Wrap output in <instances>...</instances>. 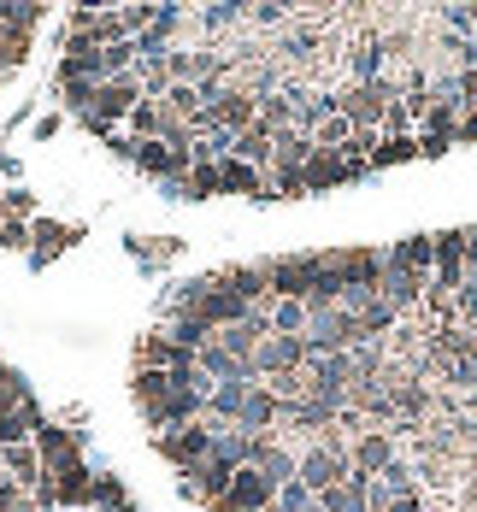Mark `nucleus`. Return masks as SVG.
I'll return each instance as SVG.
<instances>
[{
	"instance_id": "f257e3e1",
	"label": "nucleus",
	"mask_w": 477,
	"mask_h": 512,
	"mask_svg": "<svg viewBox=\"0 0 477 512\" xmlns=\"http://www.w3.org/2000/svg\"><path fill=\"white\" fill-rule=\"evenodd\" d=\"M142 101H148V95H142V83H136V77H112V83H101V89H95V106H89L83 118H89V130L112 136V124H124V118H130Z\"/></svg>"
},
{
	"instance_id": "f03ea898",
	"label": "nucleus",
	"mask_w": 477,
	"mask_h": 512,
	"mask_svg": "<svg viewBox=\"0 0 477 512\" xmlns=\"http://www.w3.org/2000/svg\"><path fill=\"white\" fill-rule=\"evenodd\" d=\"M265 277H271V295H277V301H307L313 283H318V254L265 259Z\"/></svg>"
},
{
	"instance_id": "7ed1b4c3",
	"label": "nucleus",
	"mask_w": 477,
	"mask_h": 512,
	"mask_svg": "<svg viewBox=\"0 0 477 512\" xmlns=\"http://www.w3.org/2000/svg\"><path fill=\"white\" fill-rule=\"evenodd\" d=\"M271 507H277V483H271L265 471H254V465H242V471L230 477L224 501L212 512H271Z\"/></svg>"
},
{
	"instance_id": "20e7f679",
	"label": "nucleus",
	"mask_w": 477,
	"mask_h": 512,
	"mask_svg": "<svg viewBox=\"0 0 477 512\" xmlns=\"http://www.w3.org/2000/svg\"><path fill=\"white\" fill-rule=\"evenodd\" d=\"M295 477H301L313 495H324V489H336V483H348V477H354V460L318 442V448H307V454L295 460Z\"/></svg>"
},
{
	"instance_id": "39448f33",
	"label": "nucleus",
	"mask_w": 477,
	"mask_h": 512,
	"mask_svg": "<svg viewBox=\"0 0 477 512\" xmlns=\"http://www.w3.org/2000/svg\"><path fill=\"white\" fill-rule=\"evenodd\" d=\"M254 377H283V371H307V342L301 336H265L254 359H248Z\"/></svg>"
},
{
	"instance_id": "423d86ee",
	"label": "nucleus",
	"mask_w": 477,
	"mask_h": 512,
	"mask_svg": "<svg viewBox=\"0 0 477 512\" xmlns=\"http://www.w3.org/2000/svg\"><path fill=\"white\" fill-rule=\"evenodd\" d=\"M159 454L177 465V471H195V465L212 454V424H207V418H195V424H183V430L159 436Z\"/></svg>"
},
{
	"instance_id": "0eeeda50",
	"label": "nucleus",
	"mask_w": 477,
	"mask_h": 512,
	"mask_svg": "<svg viewBox=\"0 0 477 512\" xmlns=\"http://www.w3.org/2000/svg\"><path fill=\"white\" fill-rule=\"evenodd\" d=\"M460 106L454 101H430V112L419 118V154H448L460 142Z\"/></svg>"
},
{
	"instance_id": "6e6552de",
	"label": "nucleus",
	"mask_w": 477,
	"mask_h": 512,
	"mask_svg": "<svg viewBox=\"0 0 477 512\" xmlns=\"http://www.w3.org/2000/svg\"><path fill=\"white\" fill-rule=\"evenodd\" d=\"M48 483H53V501H59V512H83V507H89V495H95V471H89L83 460L48 471Z\"/></svg>"
},
{
	"instance_id": "1a4fd4ad",
	"label": "nucleus",
	"mask_w": 477,
	"mask_h": 512,
	"mask_svg": "<svg viewBox=\"0 0 477 512\" xmlns=\"http://www.w3.org/2000/svg\"><path fill=\"white\" fill-rule=\"evenodd\" d=\"M36 454H42V471H59V465L83 460L77 436H71V430H59V424H42V430H36Z\"/></svg>"
},
{
	"instance_id": "9d476101",
	"label": "nucleus",
	"mask_w": 477,
	"mask_h": 512,
	"mask_svg": "<svg viewBox=\"0 0 477 512\" xmlns=\"http://www.w3.org/2000/svg\"><path fill=\"white\" fill-rule=\"evenodd\" d=\"M277 395H271V389H265V383H254V389H248V401H242V412H236V430H248V436H265V430H271V424H277Z\"/></svg>"
},
{
	"instance_id": "9b49d317",
	"label": "nucleus",
	"mask_w": 477,
	"mask_h": 512,
	"mask_svg": "<svg viewBox=\"0 0 477 512\" xmlns=\"http://www.w3.org/2000/svg\"><path fill=\"white\" fill-rule=\"evenodd\" d=\"M389 265H401V271H413V277H424V283H430V271H436V242H430V236H407V242H395V248H389Z\"/></svg>"
},
{
	"instance_id": "f8f14e48",
	"label": "nucleus",
	"mask_w": 477,
	"mask_h": 512,
	"mask_svg": "<svg viewBox=\"0 0 477 512\" xmlns=\"http://www.w3.org/2000/svg\"><path fill=\"white\" fill-rule=\"evenodd\" d=\"M48 418H42V407L36 401H18V407L0 418V448H18V442H36V430H42Z\"/></svg>"
},
{
	"instance_id": "ddd939ff",
	"label": "nucleus",
	"mask_w": 477,
	"mask_h": 512,
	"mask_svg": "<svg viewBox=\"0 0 477 512\" xmlns=\"http://www.w3.org/2000/svg\"><path fill=\"white\" fill-rule=\"evenodd\" d=\"M307 159H313V136H301V130L271 136V171H307Z\"/></svg>"
},
{
	"instance_id": "4468645a",
	"label": "nucleus",
	"mask_w": 477,
	"mask_h": 512,
	"mask_svg": "<svg viewBox=\"0 0 477 512\" xmlns=\"http://www.w3.org/2000/svg\"><path fill=\"white\" fill-rule=\"evenodd\" d=\"M248 465H254V471H265L277 489L295 477V454H289V448H277L271 436H254V454H248Z\"/></svg>"
},
{
	"instance_id": "2eb2a0df",
	"label": "nucleus",
	"mask_w": 477,
	"mask_h": 512,
	"mask_svg": "<svg viewBox=\"0 0 477 512\" xmlns=\"http://www.w3.org/2000/svg\"><path fill=\"white\" fill-rule=\"evenodd\" d=\"M354 171L342 165V154H324V148H313V159H307V171H301V183H307V195L313 189H336V183H348Z\"/></svg>"
},
{
	"instance_id": "dca6fc26",
	"label": "nucleus",
	"mask_w": 477,
	"mask_h": 512,
	"mask_svg": "<svg viewBox=\"0 0 477 512\" xmlns=\"http://www.w3.org/2000/svg\"><path fill=\"white\" fill-rule=\"evenodd\" d=\"M0 465H6V477H12V483H24V489H36V483H42V454H36V442L0 448Z\"/></svg>"
},
{
	"instance_id": "f3484780",
	"label": "nucleus",
	"mask_w": 477,
	"mask_h": 512,
	"mask_svg": "<svg viewBox=\"0 0 477 512\" xmlns=\"http://www.w3.org/2000/svg\"><path fill=\"white\" fill-rule=\"evenodd\" d=\"M389 460H395L389 430H371V436H360V448H354V471H360V477H377Z\"/></svg>"
},
{
	"instance_id": "a211bd4d",
	"label": "nucleus",
	"mask_w": 477,
	"mask_h": 512,
	"mask_svg": "<svg viewBox=\"0 0 477 512\" xmlns=\"http://www.w3.org/2000/svg\"><path fill=\"white\" fill-rule=\"evenodd\" d=\"M218 183H224V195H265V171L242 165V159H218Z\"/></svg>"
},
{
	"instance_id": "6ab92c4d",
	"label": "nucleus",
	"mask_w": 477,
	"mask_h": 512,
	"mask_svg": "<svg viewBox=\"0 0 477 512\" xmlns=\"http://www.w3.org/2000/svg\"><path fill=\"white\" fill-rule=\"evenodd\" d=\"M230 159H242V165H254V171H271V130H260V124H248V130L236 136V148H230Z\"/></svg>"
},
{
	"instance_id": "aec40b11",
	"label": "nucleus",
	"mask_w": 477,
	"mask_h": 512,
	"mask_svg": "<svg viewBox=\"0 0 477 512\" xmlns=\"http://www.w3.org/2000/svg\"><path fill=\"white\" fill-rule=\"evenodd\" d=\"M383 59H389V53H383V42H354V53H348V71H354V83H377V77H383Z\"/></svg>"
},
{
	"instance_id": "412c9836",
	"label": "nucleus",
	"mask_w": 477,
	"mask_h": 512,
	"mask_svg": "<svg viewBox=\"0 0 477 512\" xmlns=\"http://www.w3.org/2000/svg\"><path fill=\"white\" fill-rule=\"evenodd\" d=\"M324 118H336V95H324V89H318V95H307V101L295 106V130H301V136H313Z\"/></svg>"
},
{
	"instance_id": "4be33fe9",
	"label": "nucleus",
	"mask_w": 477,
	"mask_h": 512,
	"mask_svg": "<svg viewBox=\"0 0 477 512\" xmlns=\"http://www.w3.org/2000/svg\"><path fill=\"white\" fill-rule=\"evenodd\" d=\"M254 124H260V130H271V136H277V130H295V101H289V95H265Z\"/></svg>"
},
{
	"instance_id": "5701e85b",
	"label": "nucleus",
	"mask_w": 477,
	"mask_h": 512,
	"mask_svg": "<svg viewBox=\"0 0 477 512\" xmlns=\"http://www.w3.org/2000/svg\"><path fill=\"white\" fill-rule=\"evenodd\" d=\"M307 330V301H271V336H301Z\"/></svg>"
},
{
	"instance_id": "b1692460",
	"label": "nucleus",
	"mask_w": 477,
	"mask_h": 512,
	"mask_svg": "<svg viewBox=\"0 0 477 512\" xmlns=\"http://www.w3.org/2000/svg\"><path fill=\"white\" fill-rule=\"evenodd\" d=\"M401 159H419V136H383V142H377V154H371V171L401 165Z\"/></svg>"
},
{
	"instance_id": "393cba45",
	"label": "nucleus",
	"mask_w": 477,
	"mask_h": 512,
	"mask_svg": "<svg viewBox=\"0 0 477 512\" xmlns=\"http://www.w3.org/2000/svg\"><path fill=\"white\" fill-rule=\"evenodd\" d=\"M313 48H318V24L289 18V30H283V59H313Z\"/></svg>"
},
{
	"instance_id": "a878e982",
	"label": "nucleus",
	"mask_w": 477,
	"mask_h": 512,
	"mask_svg": "<svg viewBox=\"0 0 477 512\" xmlns=\"http://www.w3.org/2000/svg\"><path fill=\"white\" fill-rule=\"evenodd\" d=\"M42 24V6L30 0H0V30H36Z\"/></svg>"
},
{
	"instance_id": "bb28decb",
	"label": "nucleus",
	"mask_w": 477,
	"mask_h": 512,
	"mask_svg": "<svg viewBox=\"0 0 477 512\" xmlns=\"http://www.w3.org/2000/svg\"><path fill=\"white\" fill-rule=\"evenodd\" d=\"M159 118H165V112H159V101H142L130 118H124V124H130V142H154V136H159Z\"/></svg>"
},
{
	"instance_id": "cd10ccee",
	"label": "nucleus",
	"mask_w": 477,
	"mask_h": 512,
	"mask_svg": "<svg viewBox=\"0 0 477 512\" xmlns=\"http://www.w3.org/2000/svg\"><path fill=\"white\" fill-rule=\"evenodd\" d=\"M448 383H466V389H477V348H472V342H454V359H448Z\"/></svg>"
},
{
	"instance_id": "c85d7f7f",
	"label": "nucleus",
	"mask_w": 477,
	"mask_h": 512,
	"mask_svg": "<svg viewBox=\"0 0 477 512\" xmlns=\"http://www.w3.org/2000/svg\"><path fill=\"white\" fill-rule=\"evenodd\" d=\"M59 89H65V101L77 106V112H89L101 83H89V77H77V71H59Z\"/></svg>"
},
{
	"instance_id": "c756f323",
	"label": "nucleus",
	"mask_w": 477,
	"mask_h": 512,
	"mask_svg": "<svg viewBox=\"0 0 477 512\" xmlns=\"http://www.w3.org/2000/svg\"><path fill=\"white\" fill-rule=\"evenodd\" d=\"M183 189H189V201H207V195H224V183H218V165H195V171L183 177Z\"/></svg>"
},
{
	"instance_id": "7c9ffc66",
	"label": "nucleus",
	"mask_w": 477,
	"mask_h": 512,
	"mask_svg": "<svg viewBox=\"0 0 477 512\" xmlns=\"http://www.w3.org/2000/svg\"><path fill=\"white\" fill-rule=\"evenodd\" d=\"M377 483H383L389 495H413V465H407L401 454H395V460H389L383 471H377Z\"/></svg>"
},
{
	"instance_id": "2f4dec72",
	"label": "nucleus",
	"mask_w": 477,
	"mask_h": 512,
	"mask_svg": "<svg viewBox=\"0 0 477 512\" xmlns=\"http://www.w3.org/2000/svg\"><path fill=\"white\" fill-rule=\"evenodd\" d=\"M442 53L454 59V71H477V42L472 36H448V30H442Z\"/></svg>"
},
{
	"instance_id": "473e14b6",
	"label": "nucleus",
	"mask_w": 477,
	"mask_h": 512,
	"mask_svg": "<svg viewBox=\"0 0 477 512\" xmlns=\"http://www.w3.org/2000/svg\"><path fill=\"white\" fill-rule=\"evenodd\" d=\"M307 507H313V489H307L301 477H289V483L277 489V507L271 512H307Z\"/></svg>"
},
{
	"instance_id": "72a5a7b5",
	"label": "nucleus",
	"mask_w": 477,
	"mask_h": 512,
	"mask_svg": "<svg viewBox=\"0 0 477 512\" xmlns=\"http://www.w3.org/2000/svg\"><path fill=\"white\" fill-rule=\"evenodd\" d=\"M89 507H130V495H124V483L118 477H95V495H89Z\"/></svg>"
},
{
	"instance_id": "f704fd0d",
	"label": "nucleus",
	"mask_w": 477,
	"mask_h": 512,
	"mask_svg": "<svg viewBox=\"0 0 477 512\" xmlns=\"http://www.w3.org/2000/svg\"><path fill=\"white\" fill-rule=\"evenodd\" d=\"M442 30H448V36H472L477 30V6H442Z\"/></svg>"
},
{
	"instance_id": "c9c22d12",
	"label": "nucleus",
	"mask_w": 477,
	"mask_h": 512,
	"mask_svg": "<svg viewBox=\"0 0 477 512\" xmlns=\"http://www.w3.org/2000/svg\"><path fill=\"white\" fill-rule=\"evenodd\" d=\"M242 18H248V24H260V30H277V24H289V6H271V0H265V6H248Z\"/></svg>"
},
{
	"instance_id": "e433bc0d",
	"label": "nucleus",
	"mask_w": 477,
	"mask_h": 512,
	"mask_svg": "<svg viewBox=\"0 0 477 512\" xmlns=\"http://www.w3.org/2000/svg\"><path fill=\"white\" fill-rule=\"evenodd\" d=\"M201 24L218 36V30H230V24H242V6H207V12H201Z\"/></svg>"
},
{
	"instance_id": "4c0bfd02",
	"label": "nucleus",
	"mask_w": 477,
	"mask_h": 512,
	"mask_svg": "<svg viewBox=\"0 0 477 512\" xmlns=\"http://www.w3.org/2000/svg\"><path fill=\"white\" fill-rule=\"evenodd\" d=\"M454 89H460V112H477V71H454Z\"/></svg>"
},
{
	"instance_id": "58836bf2",
	"label": "nucleus",
	"mask_w": 477,
	"mask_h": 512,
	"mask_svg": "<svg viewBox=\"0 0 477 512\" xmlns=\"http://www.w3.org/2000/svg\"><path fill=\"white\" fill-rule=\"evenodd\" d=\"M36 236H42V248H65V242H71V230H59V224H42V230H36Z\"/></svg>"
},
{
	"instance_id": "ea45409f",
	"label": "nucleus",
	"mask_w": 477,
	"mask_h": 512,
	"mask_svg": "<svg viewBox=\"0 0 477 512\" xmlns=\"http://www.w3.org/2000/svg\"><path fill=\"white\" fill-rule=\"evenodd\" d=\"M389 512H424V495H419V489H413V495H395Z\"/></svg>"
},
{
	"instance_id": "a19ab883",
	"label": "nucleus",
	"mask_w": 477,
	"mask_h": 512,
	"mask_svg": "<svg viewBox=\"0 0 477 512\" xmlns=\"http://www.w3.org/2000/svg\"><path fill=\"white\" fill-rule=\"evenodd\" d=\"M466 271H477V230H466Z\"/></svg>"
},
{
	"instance_id": "79ce46f5",
	"label": "nucleus",
	"mask_w": 477,
	"mask_h": 512,
	"mask_svg": "<svg viewBox=\"0 0 477 512\" xmlns=\"http://www.w3.org/2000/svg\"><path fill=\"white\" fill-rule=\"evenodd\" d=\"M477 136V112H466V118H460V142H472Z\"/></svg>"
},
{
	"instance_id": "37998d69",
	"label": "nucleus",
	"mask_w": 477,
	"mask_h": 512,
	"mask_svg": "<svg viewBox=\"0 0 477 512\" xmlns=\"http://www.w3.org/2000/svg\"><path fill=\"white\" fill-rule=\"evenodd\" d=\"M101 512H130V507H101Z\"/></svg>"
}]
</instances>
